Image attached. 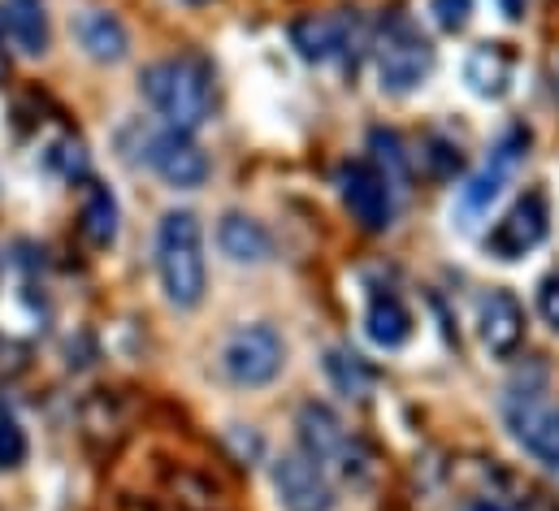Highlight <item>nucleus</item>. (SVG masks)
I'll list each match as a JSON object with an SVG mask.
<instances>
[{"label":"nucleus","mask_w":559,"mask_h":511,"mask_svg":"<svg viewBox=\"0 0 559 511\" xmlns=\"http://www.w3.org/2000/svg\"><path fill=\"white\" fill-rule=\"evenodd\" d=\"M140 87L147 105L169 122V130L204 127L209 105H213V87H209V70L195 57H174V61H152L140 74Z\"/></svg>","instance_id":"1"},{"label":"nucleus","mask_w":559,"mask_h":511,"mask_svg":"<svg viewBox=\"0 0 559 511\" xmlns=\"http://www.w3.org/2000/svg\"><path fill=\"white\" fill-rule=\"evenodd\" d=\"M156 269L174 308H195L204 299V230L191 209H174L160 217Z\"/></svg>","instance_id":"2"},{"label":"nucleus","mask_w":559,"mask_h":511,"mask_svg":"<svg viewBox=\"0 0 559 511\" xmlns=\"http://www.w3.org/2000/svg\"><path fill=\"white\" fill-rule=\"evenodd\" d=\"M373 57H378L382 92H391V96L417 92L420 83L433 74V44L420 35V26L408 13H391L382 22V35H378Z\"/></svg>","instance_id":"3"},{"label":"nucleus","mask_w":559,"mask_h":511,"mask_svg":"<svg viewBox=\"0 0 559 511\" xmlns=\"http://www.w3.org/2000/svg\"><path fill=\"white\" fill-rule=\"evenodd\" d=\"M503 416L512 438L547 468H559V407L543 385H512L503 399Z\"/></svg>","instance_id":"4"},{"label":"nucleus","mask_w":559,"mask_h":511,"mask_svg":"<svg viewBox=\"0 0 559 511\" xmlns=\"http://www.w3.org/2000/svg\"><path fill=\"white\" fill-rule=\"evenodd\" d=\"M286 365V343L274 325H239L222 343V373L235 385H270Z\"/></svg>","instance_id":"5"},{"label":"nucleus","mask_w":559,"mask_h":511,"mask_svg":"<svg viewBox=\"0 0 559 511\" xmlns=\"http://www.w3.org/2000/svg\"><path fill=\"white\" fill-rule=\"evenodd\" d=\"M338 191H343V204L347 213L356 217L360 230L369 235H382L395 217V200H391V178L369 165V161H352L338 169Z\"/></svg>","instance_id":"6"},{"label":"nucleus","mask_w":559,"mask_h":511,"mask_svg":"<svg viewBox=\"0 0 559 511\" xmlns=\"http://www.w3.org/2000/svg\"><path fill=\"white\" fill-rule=\"evenodd\" d=\"M551 230V213H547V195L543 191H525L486 235V252L499 260H521L525 252H534Z\"/></svg>","instance_id":"7"},{"label":"nucleus","mask_w":559,"mask_h":511,"mask_svg":"<svg viewBox=\"0 0 559 511\" xmlns=\"http://www.w3.org/2000/svg\"><path fill=\"white\" fill-rule=\"evenodd\" d=\"M525 147H530V130L525 127H508L503 130V139L490 147V161L481 165V174L464 187V200H460V209H464V217H477V213H486L499 195H503V187H508V178L516 174V165H521V156H525Z\"/></svg>","instance_id":"8"},{"label":"nucleus","mask_w":559,"mask_h":511,"mask_svg":"<svg viewBox=\"0 0 559 511\" xmlns=\"http://www.w3.org/2000/svg\"><path fill=\"white\" fill-rule=\"evenodd\" d=\"M143 161H147L169 187H182V191H191V187H200V182L209 178V156H204V147H200L187 130L147 134Z\"/></svg>","instance_id":"9"},{"label":"nucleus","mask_w":559,"mask_h":511,"mask_svg":"<svg viewBox=\"0 0 559 511\" xmlns=\"http://www.w3.org/2000/svg\"><path fill=\"white\" fill-rule=\"evenodd\" d=\"M274 490L286 511H334V490L325 482V468L304 451H286L282 460H274Z\"/></svg>","instance_id":"10"},{"label":"nucleus","mask_w":559,"mask_h":511,"mask_svg":"<svg viewBox=\"0 0 559 511\" xmlns=\"http://www.w3.org/2000/svg\"><path fill=\"white\" fill-rule=\"evenodd\" d=\"M295 429H299V451L308 455V460H317L321 468L325 464H338L347 477H352V447H347V429H343V420L325 407V403H304L299 407V416H295Z\"/></svg>","instance_id":"11"},{"label":"nucleus","mask_w":559,"mask_h":511,"mask_svg":"<svg viewBox=\"0 0 559 511\" xmlns=\"http://www.w3.org/2000/svg\"><path fill=\"white\" fill-rule=\"evenodd\" d=\"M477 325H481L486 352L499 356V360L516 356V347L525 343V308H521V299H516L512 290H490V295L481 299Z\"/></svg>","instance_id":"12"},{"label":"nucleus","mask_w":559,"mask_h":511,"mask_svg":"<svg viewBox=\"0 0 559 511\" xmlns=\"http://www.w3.org/2000/svg\"><path fill=\"white\" fill-rule=\"evenodd\" d=\"M347 17L338 13H304L290 22V44L304 61H330L347 48Z\"/></svg>","instance_id":"13"},{"label":"nucleus","mask_w":559,"mask_h":511,"mask_svg":"<svg viewBox=\"0 0 559 511\" xmlns=\"http://www.w3.org/2000/svg\"><path fill=\"white\" fill-rule=\"evenodd\" d=\"M512 70H516V57L508 44H477L464 61V83L473 96L481 100H499L512 83Z\"/></svg>","instance_id":"14"},{"label":"nucleus","mask_w":559,"mask_h":511,"mask_svg":"<svg viewBox=\"0 0 559 511\" xmlns=\"http://www.w3.org/2000/svg\"><path fill=\"white\" fill-rule=\"evenodd\" d=\"M4 31L22 57H44L52 39L44 0H4Z\"/></svg>","instance_id":"15"},{"label":"nucleus","mask_w":559,"mask_h":511,"mask_svg":"<svg viewBox=\"0 0 559 511\" xmlns=\"http://www.w3.org/2000/svg\"><path fill=\"white\" fill-rule=\"evenodd\" d=\"M217 248L235 264H261V260H270V230L243 213H226L217 226Z\"/></svg>","instance_id":"16"},{"label":"nucleus","mask_w":559,"mask_h":511,"mask_svg":"<svg viewBox=\"0 0 559 511\" xmlns=\"http://www.w3.org/2000/svg\"><path fill=\"white\" fill-rule=\"evenodd\" d=\"M79 44H83V52L92 57V61H122L127 57V26L114 17V13H105V9H92V13H83L79 17Z\"/></svg>","instance_id":"17"},{"label":"nucleus","mask_w":559,"mask_h":511,"mask_svg":"<svg viewBox=\"0 0 559 511\" xmlns=\"http://www.w3.org/2000/svg\"><path fill=\"white\" fill-rule=\"evenodd\" d=\"M79 226H83V239H87L96 252H109V248L118 243V200H114V191H109V187L87 182Z\"/></svg>","instance_id":"18"},{"label":"nucleus","mask_w":559,"mask_h":511,"mask_svg":"<svg viewBox=\"0 0 559 511\" xmlns=\"http://www.w3.org/2000/svg\"><path fill=\"white\" fill-rule=\"evenodd\" d=\"M365 334H369L378 347L395 352V347H404V343L413 338V312H408L395 295H378V299L369 304V312H365Z\"/></svg>","instance_id":"19"},{"label":"nucleus","mask_w":559,"mask_h":511,"mask_svg":"<svg viewBox=\"0 0 559 511\" xmlns=\"http://www.w3.org/2000/svg\"><path fill=\"white\" fill-rule=\"evenodd\" d=\"M325 378L338 385V394H347V399H365L369 385H373L369 365H365L356 352H343V347L325 352Z\"/></svg>","instance_id":"20"},{"label":"nucleus","mask_w":559,"mask_h":511,"mask_svg":"<svg viewBox=\"0 0 559 511\" xmlns=\"http://www.w3.org/2000/svg\"><path fill=\"white\" fill-rule=\"evenodd\" d=\"M369 147H373L378 161L386 165L382 174H386L391 182H404V178H408V156H404V143H400L395 130H373V134H369Z\"/></svg>","instance_id":"21"},{"label":"nucleus","mask_w":559,"mask_h":511,"mask_svg":"<svg viewBox=\"0 0 559 511\" xmlns=\"http://www.w3.org/2000/svg\"><path fill=\"white\" fill-rule=\"evenodd\" d=\"M22 460H26V433H22V425L13 420V412L0 407V473L17 468Z\"/></svg>","instance_id":"22"},{"label":"nucleus","mask_w":559,"mask_h":511,"mask_svg":"<svg viewBox=\"0 0 559 511\" xmlns=\"http://www.w3.org/2000/svg\"><path fill=\"white\" fill-rule=\"evenodd\" d=\"M48 161H52V169H57L61 178H70V182H74V178H87V169H92V161H87V147H83L79 139H66V143H57Z\"/></svg>","instance_id":"23"},{"label":"nucleus","mask_w":559,"mask_h":511,"mask_svg":"<svg viewBox=\"0 0 559 511\" xmlns=\"http://www.w3.org/2000/svg\"><path fill=\"white\" fill-rule=\"evenodd\" d=\"M420 156H425V165H429V174H433V178H451V174H460V165H464L460 147L442 143V139H433V143H429Z\"/></svg>","instance_id":"24"},{"label":"nucleus","mask_w":559,"mask_h":511,"mask_svg":"<svg viewBox=\"0 0 559 511\" xmlns=\"http://www.w3.org/2000/svg\"><path fill=\"white\" fill-rule=\"evenodd\" d=\"M429 13L442 31H464V22L473 13V0H429Z\"/></svg>","instance_id":"25"},{"label":"nucleus","mask_w":559,"mask_h":511,"mask_svg":"<svg viewBox=\"0 0 559 511\" xmlns=\"http://www.w3.org/2000/svg\"><path fill=\"white\" fill-rule=\"evenodd\" d=\"M538 312H543V321H547L551 330H559V269L547 273L543 286H538Z\"/></svg>","instance_id":"26"},{"label":"nucleus","mask_w":559,"mask_h":511,"mask_svg":"<svg viewBox=\"0 0 559 511\" xmlns=\"http://www.w3.org/2000/svg\"><path fill=\"white\" fill-rule=\"evenodd\" d=\"M22 360H26V347H22V343H9V338H0V373H13V369H22Z\"/></svg>","instance_id":"27"},{"label":"nucleus","mask_w":559,"mask_h":511,"mask_svg":"<svg viewBox=\"0 0 559 511\" xmlns=\"http://www.w3.org/2000/svg\"><path fill=\"white\" fill-rule=\"evenodd\" d=\"M499 9H503V17L521 22V17H525V9H530V0H499Z\"/></svg>","instance_id":"28"},{"label":"nucleus","mask_w":559,"mask_h":511,"mask_svg":"<svg viewBox=\"0 0 559 511\" xmlns=\"http://www.w3.org/2000/svg\"><path fill=\"white\" fill-rule=\"evenodd\" d=\"M0 83H4V13H0Z\"/></svg>","instance_id":"29"},{"label":"nucleus","mask_w":559,"mask_h":511,"mask_svg":"<svg viewBox=\"0 0 559 511\" xmlns=\"http://www.w3.org/2000/svg\"><path fill=\"white\" fill-rule=\"evenodd\" d=\"M122 511H156V508H152V503H140V499H127Z\"/></svg>","instance_id":"30"},{"label":"nucleus","mask_w":559,"mask_h":511,"mask_svg":"<svg viewBox=\"0 0 559 511\" xmlns=\"http://www.w3.org/2000/svg\"><path fill=\"white\" fill-rule=\"evenodd\" d=\"M464 511H508V508H499V503H468Z\"/></svg>","instance_id":"31"},{"label":"nucleus","mask_w":559,"mask_h":511,"mask_svg":"<svg viewBox=\"0 0 559 511\" xmlns=\"http://www.w3.org/2000/svg\"><path fill=\"white\" fill-rule=\"evenodd\" d=\"M191 4H209V0H191Z\"/></svg>","instance_id":"32"}]
</instances>
